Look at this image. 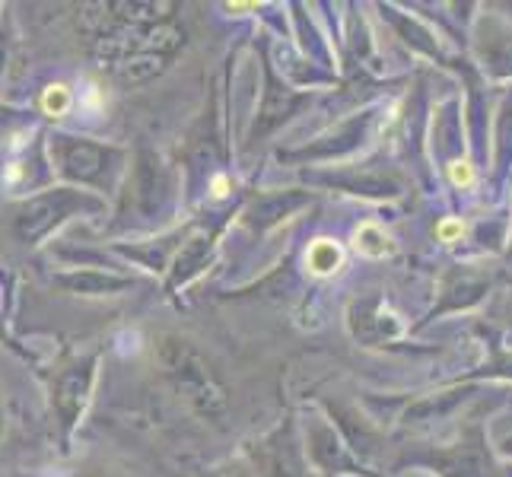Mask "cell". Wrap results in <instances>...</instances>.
<instances>
[{
    "label": "cell",
    "instance_id": "6da1fadb",
    "mask_svg": "<svg viewBox=\"0 0 512 477\" xmlns=\"http://www.w3.org/2000/svg\"><path fill=\"white\" fill-rule=\"evenodd\" d=\"M96 210H102V201L86 191H74V188L42 191V194H35V198H26L13 207V233L20 236V242L35 245V242H42L55 226H61L67 217L96 214Z\"/></svg>",
    "mask_w": 512,
    "mask_h": 477
},
{
    "label": "cell",
    "instance_id": "7a4b0ae2",
    "mask_svg": "<svg viewBox=\"0 0 512 477\" xmlns=\"http://www.w3.org/2000/svg\"><path fill=\"white\" fill-rule=\"evenodd\" d=\"M51 153L58 159V169L67 179H77V182L99 179V172L105 169V159H109V150L90 144V140H74V137H51Z\"/></svg>",
    "mask_w": 512,
    "mask_h": 477
},
{
    "label": "cell",
    "instance_id": "3957f363",
    "mask_svg": "<svg viewBox=\"0 0 512 477\" xmlns=\"http://www.w3.org/2000/svg\"><path fill=\"white\" fill-rule=\"evenodd\" d=\"M90 385H93V360L77 363V366H70L67 373H61L58 388H55V411L67 430L80 420Z\"/></svg>",
    "mask_w": 512,
    "mask_h": 477
},
{
    "label": "cell",
    "instance_id": "277c9868",
    "mask_svg": "<svg viewBox=\"0 0 512 477\" xmlns=\"http://www.w3.org/2000/svg\"><path fill=\"white\" fill-rule=\"evenodd\" d=\"M306 268L312 277H331L344 268V249L334 239H315L306 249Z\"/></svg>",
    "mask_w": 512,
    "mask_h": 477
},
{
    "label": "cell",
    "instance_id": "5b68a950",
    "mask_svg": "<svg viewBox=\"0 0 512 477\" xmlns=\"http://www.w3.org/2000/svg\"><path fill=\"white\" fill-rule=\"evenodd\" d=\"M55 284L70 293H115L121 287H128V280L96 274V271H74V274H58Z\"/></svg>",
    "mask_w": 512,
    "mask_h": 477
},
{
    "label": "cell",
    "instance_id": "8992f818",
    "mask_svg": "<svg viewBox=\"0 0 512 477\" xmlns=\"http://www.w3.org/2000/svg\"><path fill=\"white\" fill-rule=\"evenodd\" d=\"M353 249H357V255H363V258L379 261V258L395 252V242L379 223H360L357 229H353Z\"/></svg>",
    "mask_w": 512,
    "mask_h": 477
},
{
    "label": "cell",
    "instance_id": "52a82bcc",
    "mask_svg": "<svg viewBox=\"0 0 512 477\" xmlns=\"http://www.w3.org/2000/svg\"><path fill=\"white\" fill-rule=\"evenodd\" d=\"M449 182H452L455 188H471L474 182H478V175H474L471 159H452V163H449Z\"/></svg>",
    "mask_w": 512,
    "mask_h": 477
},
{
    "label": "cell",
    "instance_id": "ba28073f",
    "mask_svg": "<svg viewBox=\"0 0 512 477\" xmlns=\"http://www.w3.org/2000/svg\"><path fill=\"white\" fill-rule=\"evenodd\" d=\"M436 239L443 242V245H455V242H462V239H465V220H458V217H446V220H439V223H436Z\"/></svg>",
    "mask_w": 512,
    "mask_h": 477
},
{
    "label": "cell",
    "instance_id": "9c48e42d",
    "mask_svg": "<svg viewBox=\"0 0 512 477\" xmlns=\"http://www.w3.org/2000/svg\"><path fill=\"white\" fill-rule=\"evenodd\" d=\"M42 102H45V109L51 115H64L70 109V90L64 83H55V86H48V93H45Z\"/></svg>",
    "mask_w": 512,
    "mask_h": 477
},
{
    "label": "cell",
    "instance_id": "30bf717a",
    "mask_svg": "<svg viewBox=\"0 0 512 477\" xmlns=\"http://www.w3.org/2000/svg\"><path fill=\"white\" fill-rule=\"evenodd\" d=\"M210 188H214V198H226V194H229V179H226V175H214V185H210Z\"/></svg>",
    "mask_w": 512,
    "mask_h": 477
},
{
    "label": "cell",
    "instance_id": "8fae6325",
    "mask_svg": "<svg viewBox=\"0 0 512 477\" xmlns=\"http://www.w3.org/2000/svg\"><path fill=\"white\" fill-rule=\"evenodd\" d=\"M7 55H10V39H7V32L0 29V70L7 64Z\"/></svg>",
    "mask_w": 512,
    "mask_h": 477
},
{
    "label": "cell",
    "instance_id": "7c38bea8",
    "mask_svg": "<svg viewBox=\"0 0 512 477\" xmlns=\"http://www.w3.org/2000/svg\"><path fill=\"white\" fill-rule=\"evenodd\" d=\"M0 430H4V411H0Z\"/></svg>",
    "mask_w": 512,
    "mask_h": 477
}]
</instances>
